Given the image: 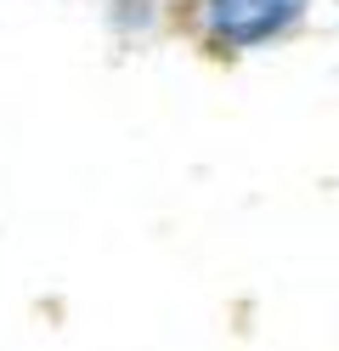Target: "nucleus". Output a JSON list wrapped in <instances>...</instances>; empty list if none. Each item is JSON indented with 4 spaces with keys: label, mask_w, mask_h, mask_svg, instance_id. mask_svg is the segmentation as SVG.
Masks as SVG:
<instances>
[{
    "label": "nucleus",
    "mask_w": 339,
    "mask_h": 351,
    "mask_svg": "<svg viewBox=\"0 0 339 351\" xmlns=\"http://www.w3.org/2000/svg\"><path fill=\"white\" fill-rule=\"evenodd\" d=\"M305 0H210V34L226 46H255V40L288 29Z\"/></svg>",
    "instance_id": "nucleus-1"
}]
</instances>
